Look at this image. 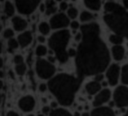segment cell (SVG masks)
I'll return each instance as SVG.
<instances>
[{
    "instance_id": "3957f363",
    "label": "cell",
    "mask_w": 128,
    "mask_h": 116,
    "mask_svg": "<svg viewBox=\"0 0 128 116\" xmlns=\"http://www.w3.org/2000/svg\"><path fill=\"white\" fill-rule=\"evenodd\" d=\"M104 23L110 30L128 39V9L110 0L104 5Z\"/></svg>"
},
{
    "instance_id": "4316f807",
    "label": "cell",
    "mask_w": 128,
    "mask_h": 116,
    "mask_svg": "<svg viewBox=\"0 0 128 116\" xmlns=\"http://www.w3.org/2000/svg\"><path fill=\"white\" fill-rule=\"evenodd\" d=\"M16 72L18 75H24L26 72V65L24 64H20V65H16Z\"/></svg>"
},
{
    "instance_id": "7c38bea8",
    "label": "cell",
    "mask_w": 128,
    "mask_h": 116,
    "mask_svg": "<svg viewBox=\"0 0 128 116\" xmlns=\"http://www.w3.org/2000/svg\"><path fill=\"white\" fill-rule=\"evenodd\" d=\"M17 41L19 43V45L21 47H26L28 46L32 41V35L30 31H25L22 33L21 35H18L17 37Z\"/></svg>"
},
{
    "instance_id": "484cf974",
    "label": "cell",
    "mask_w": 128,
    "mask_h": 116,
    "mask_svg": "<svg viewBox=\"0 0 128 116\" xmlns=\"http://www.w3.org/2000/svg\"><path fill=\"white\" fill-rule=\"evenodd\" d=\"M47 52H48V50H47L46 46H44V45H42V44L38 45V46L36 47V49H35V53H36L37 56L45 55L46 53H47Z\"/></svg>"
},
{
    "instance_id": "8d00e7d4",
    "label": "cell",
    "mask_w": 128,
    "mask_h": 116,
    "mask_svg": "<svg viewBox=\"0 0 128 116\" xmlns=\"http://www.w3.org/2000/svg\"><path fill=\"white\" fill-rule=\"evenodd\" d=\"M95 80L96 81H98V82H100V81H102L103 80V75L101 74H96V77H95Z\"/></svg>"
},
{
    "instance_id": "7dc6e473",
    "label": "cell",
    "mask_w": 128,
    "mask_h": 116,
    "mask_svg": "<svg viewBox=\"0 0 128 116\" xmlns=\"http://www.w3.org/2000/svg\"><path fill=\"white\" fill-rule=\"evenodd\" d=\"M3 85H4V84H3V82H2V80H0V89H2Z\"/></svg>"
},
{
    "instance_id": "f5cc1de1",
    "label": "cell",
    "mask_w": 128,
    "mask_h": 116,
    "mask_svg": "<svg viewBox=\"0 0 128 116\" xmlns=\"http://www.w3.org/2000/svg\"><path fill=\"white\" fill-rule=\"evenodd\" d=\"M124 116H128V111H126V114H124Z\"/></svg>"
},
{
    "instance_id": "74e56055",
    "label": "cell",
    "mask_w": 128,
    "mask_h": 116,
    "mask_svg": "<svg viewBox=\"0 0 128 116\" xmlns=\"http://www.w3.org/2000/svg\"><path fill=\"white\" fill-rule=\"evenodd\" d=\"M39 7H40V11L44 13L45 12V3H41L39 5Z\"/></svg>"
},
{
    "instance_id": "681fc988",
    "label": "cell",
    "mask_w": 128,
    "mask_h": 116,
    "mask_svg": "<svg viewBox=\"0 0 128 116\" xmlns=\"http://www.w3.org/2000/svg\"><path fill=\"white\" fill-rule=\"evenodd\" d=\"M82 116H89V114L88 113V112H85V113L82 114Z\"/></svg>"
},
{
    "instance_id": "c3c4849f",
    "label": "cell",
    "mask_w": 128,
    "mask_h": 116,
    "mask_svg": "<svg viewBox=\"0 0 128 116\" xmlns=\"http://www.w3.org/2000/svg\"><path fill=\"white\" fill-rule=\"evenodd\" d=\"M2 52V43L0 42V53Z\"/></svg>"
},
{
    "instance_id": "d6986e66",
    "label": "cell",
    "mask_w": 128,
    "mask_h": 116,
    "mask_svg": "<svg viewBox=\"0 0 128 116\" xmlns=\"http://www.w3.org/2000/svg\"><path fill=\"white\" fill-rule=\"evenodd\" d=\"M80 21L83 23H89L90 21H92L94 19V16L92 13L88 11H83L81 12V14L80 16Z\"/></svg>"
},
{
    "instance_id": "8fae6325",
    "label": "cell",
    "mask_w": 128,
    "mask_h": 116,
    "mask_svg": "<svg viewBox=\"0 0 128 116\" xmlns=\"http://www.w3.org/2000/svg\"><path fill=\"white\" fill-rule=\"evenodd\" d=\"M110 95H111V93H110V91L108 90V89H105V90L99 92L98 94H96V96L94 99V102H93L94 106H100L103 103L106 102L109 100Z\"/></svg>"
},
{
    "instance_id": "6da1fadb",
    "label": "cell",
    "mask_w": 128,
    "mask_h": 116,
    "mask_svg": "<svg viewBox=\"0 0 128 116\" xmlns=\"http://www.w3.org/2000/svg\"><path fill=\"white\" fill-rule=\"evenodd\" d=\"M82 39L76 54V67L80 79L100 74L109 63V53L100 37V28L96 23H86L80 26Z\"/></svg>"
},
{
    "instance_id": "11a10c76",
    "label": "cell",
    "mask_w": 128,
    "mask_h": 116,
    "mask_svg": "<svg viewBox=\"0 0 128 116\" xmlns=\"http://www.w3.org/2000/svg\"><path fill=\"white\" fill-rule=\"evenodd\" d=\"M71 1H72V2H75V1H77V0H71Z\"/></svg>"
},
{
    "instance_id": "d4e9b609",
    "label": "cell",
    "mask_w": 128,
    "mask_h": 116,
    "mask_svg": "<svg viewBox=\"0 0 128 116\" xmlns=\"http://www.w3.org/2000/svg\"><path fill=\"white\" fill-rule=\"evenodd\" d=\"M78 15V9L74 7H70L68 9H67V16H69L70 19H75Z\"/></svg>"
},
{
    "instance_id": "44dd1931",
    "label": "cell",
    "mask_w": 128,
    "mask_h": 116,
    "mask_svg": "<svg viewBox=\"0 0 128 116\" xmlns=\"http://www.w3.org/2000/svg\"><path fill=\"white\" fill-rule=\"evenodd\" d=\"M7 45H8V49H7V51L12 53L13 52H14V50H16V49L18 48L19 43H18V41H17V40L12 37V38H10V39L8 40Z\"/></svg>"
},
{
    "instance_id": "ba28073f",
    "label": "cell",
    "mask_w": 128,
    "mask_h": 116,
    "mask_svg": "<svg viewBox=\"0 0 128 116\" xmlns=\"http://www.w3.org/2000/svg\"><path fill=\"white\" fill-rule=\"evenodd\" d=\"M114 103L117 107H124L128 105V88L119 86L114 93Z\"/></svg>"
},
{
    "instance_id": "e0dca14e",
    "label": "cell",
    "mask_w": 128,
    "mask_h": 116,
    "mask_svg": "<svg viewBox=\"0 0 128 116\" xmlns=\"http://www.w3.org/2000/svg\"><path fill=\"white\" fill-rule=\"evenodd\" d=\"M57 11V5L56 0H46L45 1V15L46 16H52L54 15Z\"/></svg>"
},
{
    "instance_id": "9a60e30c",
    "label": "cell",
    "mask_w": 128,
    "mask_h": 116,
    "mask_svg": "<svg viewBox=\"0 0 128 116\" xmlns=\"http://www.w3.org/2000/svg\"><path fill=\"white\" fill-rule=\"evenodd\" d=\"M112 54L116 61L123 60L124 57V48L121 44H114L112 47Z\"/></svg>"
},
{
    "instance_id": "9c48e42d",
    "label": "cell",
    "mask_w": 128,
    "mask_h": 116,
    "mask_svg": "<svg viewBox=\"0 0 128 116\" xmlns=\"http://www.w3.org/2000/svg\"><path fill=\"white\" fill-rule=\"evenodd\" d=\"M18 104L22 111H25V112L31 111L35 106L34 98L32 97V96H31V95L24 96L23 98H21L20 100H19Z\"/></svg>"
},
{
    "instance_id": "f1b7e54d",
    "label": "cell",
    "mask_w": 128,
    "mask_h": 116,
    "mask_svg": "<svg viewBox=\"0 0 128 116\" xmlns=\"http://www.w3.org/2000/svg\"><path fill=\"white\" fill-rule=\"evenodd\" d=\"M14 31L12 30V29H10V28L6 29L5 32H4V37L6 38V39H10V38H12V37L14 36Z\"/></svg>"
},
{
    "instance_id": "603a6c76",
    "label": "cell",
    "mask_w": 128,
    "mask_h": 116,
    "mask_svg": "<svg viewBox=\"0 0 128 116\" xmlns=\"http://www.w3.org/2000/svg\"><path fill=\"white\" fill-rule=\"evenodd\" d=\"M5 14L6 15V16H12L14 14V7L13 6L11 2L6 1L5 4Z\"/></svg>"
},
{
    "instance_id": "e575fe53",
    "label": "cell",
    "mask_w": 128,
    "mask_h": 116,
    "mask_svg": "<svg viewBox=\"0 0 128 116\" xmlns=\"http://www.w3.org/2000/svg\"><path fill=\"white\" fill-rule=\"evenodd\" d=\"M39 90L41 91V92H45V91L47 90V85H46L45 84H41L39 85Z\"/></svg>"
},
{
    "instance_id": "f35d334b",
    "label": "cell",
    "mask_w": 128,
    "mask_h": 116,
    "mask_svg": "<svg viewBox=\"0 0 128 116\" xmlns=\"http://www.w3.org/2000/svg\"><path fill=\"white\" fill-rule=\"evenodd\" d=\"M6 116H19V114L14 111H10L6 113Z\"/></svg>"
},
{
    "instance_id": "680465c9",
    "label": "cell",
    "mask_w": 128,
    "mask_h": 116,
    "mask_svg": "<svg viewBox=\"0 0 128 116\" xmlns=\"http://www.w3.org/2000/svg\"><path fill=\"white\" fill-rule=\"evenodd\" d=\"M0 1H1V2H2V1H4V0H0Z\"/></svg>"
},
{
    "instance_id": "1f68e13d",
    "label": "cell",
    "mask_w": 128,
    "mask_h": 116,
    "mask_svg": "<svg viewBox=\"0 0 128 116\" xmlns=\"http://www.w3.org/2000/svg\"><path fill=\"white\" fill-rule=\"evenodd\" d=\"M70 27H71L72 30H77V29H78V28L80 27V23H78V21H75V20H73L72 22H70Z\"/></svg>"
},
{
    "instance_id": "91938a15",
    "label": "cell",
    "mask_w": 128,
    "mask_h": 116,
    "mask_svg": "<svg viewBox=\"0 0 128 116\" xmlns=\"http://www.w3.org/2000/svg\"><path fill=\"white\" fill-rule=\"evenodd\" d=\"M38 116H44V115H38Z\"/></svg>"
},
{
    "instance_id": "8992f818",
    "label": "cell",
    "mask_w": 128,
    "mask_h": 116,
    "mask_svg": "<svg viewBox=\"0 0 128 116\" xmlns=\"http://www.w3.org/2000/svg\"><path fill=\"white\" fill-rule=\"evenodd\" d=\"M17 11L22 15L29 16L36 10L41 0H14Z\"/></svg>"
},
{
    "instance_id": "4fadbf2b",
    "label": "cell",
    "mask_w": 128,
    "mask_h": 116,
    "mask_svg": "<svg viewBox=\"0 0 128 116\" xmlns=\"http://www.w3.org/2000/svg\"><path fill=\"white\" fill-rule=\"evenodd\" d=\"M12 24L14 26V29L16 31H24V29H26L28 24L27 21L24 20V18L20 17V16H14L12 18Z\"/></svg>"
},
{
    "instance_id": "db71d44e",
    "label": "cell",
    "mask_w": 128,
    "mask_h": 116,
    "mask_svg": "<svg viewBox=\"0 0 128 116\" xmlns=\"http://www.w3.org/2000/svg\"><path fill=\"white\" fill-rule=\"evenodd\" d=\"M27 116H34V114H29V115H27Z\"/></svg>"
},
{
    "instance_id": "7a4b0ae2",
    "label": "cell",
    "mask_w": 128,
    "mask_h": 116,
    "mask_svg": "<svg viewBox=\"0 0 128 116\" xmlns=\"http://www.w3.org/2000/svg\"><path fill=\"white\" fill-rule=\"evenodd\" d=\"M82 80L78 76L60 74L52 78L48 83L50 93L63 106H70L73 102L75 93L78 90Z\"/></svg>"
},
{
    "instance_id": "d6a6232c",
    "label": "cell",
    "mask_w": 128,
    "mask_h": 116,
    "mask_svg": "<svg viewBox=\"0 0 128 116\" xmlns=\"http://www.w3.org/2000/svg\"><path fill=\"white\" fill-rule=\"evenodd\" d=\"M68 54H69V56H70V57H73V56H76V54H77V51H76L75 49L70 48L68 50Z\"/></svg>"
},
{
    "instance_id": "816d5d0a",
    "label": "cell",
    "mask_w": 128,
    "mask_h": 116,
    "mask_svg": "<svg viewBox=\"0 0 128 116\" xmlns=\"http://www.w3.org/2000/svg\"><path fill=\"white\" fill-rule=\"evenodd\" d=\"M2 31V25H0V32Z\"/></svg>"
},
{
    "instance_id": "836d02e7",
    "label": "cell",
    "mask_w": 128,
    "mask_h": 116,
    "mask_svg": "<svg viewBox=\"0 0 128 116\" xmlns=\"http://www.w3.org/2000/svg\"><path fill=\"white\" fill-rule=\"evenodd\" d=\"M81 39H82V33L81 32L77 33V34L75 35V40L77 41V42H80Z\"/></svg>"
},
{
    "instance_id": "ac0fdd59",
    "label": "cell",
    "mask_w": 128,
    "mask_h": 116,
    "mask_svg": "<svg viewBox=\"0 0 128 116\" xmlns=\"http://www.w3.org/2000/svg\"><path fill=\"white\" fill-rule=\"evenodd\" d=\"M100 88L101 84L98 81L89 82L88 84H86V91H87V93L88 94H95L100 90Z\"/></svg>"
},
{
    "instance_id": "f546056e",
    "label": "cell",
    "mask_w": 128,
    "mask_h": 116,
    "mask_svg": "<svg viewBox=\"0 0 128 116\" xmlns=\"http://www.w3.org/2000/svg\"><path fill=\"white\" fill-rule=\"evenodd\" d=\"M60 11H66L68 8H69V4L67 3V1H64V0H62L60 3Z\"/></svg>"
},
{
    "instance_id": "9f6ffc18",
    "label": "cell",
    "mask_w": 128,
    "mask_h": 116,
    "mask_svg": "<svg viewBox=\"0 0 128 116\" xmlns=\"http://www.w3.org/2000/svg\"><path fill=\"white\" fill-rule=\"evenodd\" d=\"M0 102H1V95H0Z\"/></svg>"
},
{
    "instance_id": "ffe728a7",
    "label": "cell",
    "mask_w": 128,
    "mask_h": 116,
    "mask_svg": "<svg viewBox=\"0 0 128 116\" xmlns=\"http://www.w3.org/2000/svg\"><path fill=\"white\" fill-rule=\"evenodd\" d=\"M109 41L114 44H121L124 42V37L122 35H118V34L114 33L112 35H110Z\"/></svg>"
},
{
    "instance_id": "5b68a950",
    "label": "cell",
    "mask_w": 128,
    "mask_h": 116,
    "mask_svg": "<svg viewBox=\"0 0 128 116\" xmlns=\"http://www.w3.org/2000/svg\"><path fill=\"white\" fill-rule=\"evenodd\" d=\"M36 73L38 76L42 79H49L53 76V74L56 72V68L49 61H46L44 59H38L36 62Z\"/></svg>"
},
{
    "instance_id": "5bb4252c",
    "label": "cell",
    "mask_w": 128,
    "mask_h": 116,
    "mask_svg": "<svg viewBox=\"0 0 128 116\" xmlns=\"http://www.w3.org/2000/svg\"><path fill=\"white\" fill-rule=\"evenodd\" d=\"M91 116H116L112 109L108 107H98L93 110L91 112Z\"/></svg>"
},
{
    "instance_id": "6f0895ef",
    "label": "cell",
    "mask_w": 128,
    "mask_h": 116,
    "mask_svg": "<svg viewBox=\"0 0 128 116\" xmlns=\"http://www.w3.org/2000/svg\"><path fill=\"white\" fill-rule=\"evenodd\" d=\"M56 1H62V0H56Z\"/></svg>"
},
{
    "instance_id": "b9f144b4",
    "label": "cell",
    "mask_w": 128,
    "mask_h": 116,
    "mask_svg": "<svg viewBox=\"0 0 128 116\" xmlns=\"http://www.w3.org/2000/svg\"><path fill=\"white\" fill-rule=\"evenodd\" d=\"M55 60H56V59H55V58L53 57V56H52V55H50V56H49V57H48V61H49V62H50V63H52V64L54 63Z\"/></svg>"
},
{
    "instance_id": "60d3db41",
    "label": "cell",
    "mask_w": 128,
    "mask_h": 116,
    "mask_svg": "<svg viewBox=\"0 0 128 116\" xmlns=\"http://www.w3.org/2000/svg\"><path fill=\"white\" fill-rule=\"evenodd\" d=\"M122 3H123V7L126 8V9H128V0H122Z\"/></svg>"
},
{
    "instance_id": "f6af8a7d",
    "label": "cell",
    "mask_w": 128,
    "mask_h": 116,
    "mask_svg": "<svg viewBox=\"0 0 128 116\" xmlns=\"http://www.w3.org/2000/svg\"><path fill=\"white\" fill-rule=\"evenodd\" d=\"M4 75H5V74H4V72H3V71H0V78H3Z\"/></svg>"
},
{
    "instance_id": "ab89813d",
    "label": "cell",
    "mask_w": 128,
    "mask_h": 116,
    "mask_svg": "<svg viewBox=\"0 0 128 116\" xmlns=\"http://www.w3.org/2000/svg\"><path fill=\"white\" fill-rule=\"evenodd\" d=\"M42 112H44V114H47L50 112V108H49L48 106H44V108H42Z\"/></svg>"
},
{
    "instance_id": "6125c7cd",
    "label": "cell",
    "mask_w": 128,
    "mask_h": 116,
    "mask_svg": "<svg viewBox=\"0 0 128 116\" xmlns=\"http://www.w3.org/2000/svg\"><path fill=\"white\" fill-rule=\"evenodd\" d=\"M108 1H110V0H108Z\"/></svg>"
},
{
    "instance_id": "f907efd6",
    "label": "cell",
    "mask_w": 128,
    "mask_h": 116,
    "mask_svg": "<svg viewBox=\"0 0 128 116\" xmlns=\"http://www.w3.org/2000/svg\"><path fill=\"white\" fill-rule=\"evenodd\" d=\"M75 116H80V113H78V112H76V113H75Z\"/></svg>"
},
{
    "instance_id": "2e32d148",
    "label": "cell",
    "mask_w": 128,
    "mask_h": 116,
    "mask_svg": "<svg viewBox=\"0 0 128 116\" xmlns=\"http://www.w3.org/2000/svg\"><path fill=\"white\" fill-rule=\"evenodd\" d=\"M85 7L92 11H98L102 7L101 0H83Z\"/></svg>"
},
{
    "instance_id": "52a82bcc",
    "label": "cell",
    "mask_w": 128,
    "mask_h": 116,
    "mask_svg": "<svg viewBox=\"0 0 128 116\" xmlns=\"http://www.w3.org/2000/svg\"><path fill=\"white\" fill-rule=\"evenodd\" d=\"M70 25V17L64 13H55L50 19V26L52 29H63Z\"/></svg>"
},
{
    "instance_id": "4dcf8cb0",
    "label": "cell",
    "mask_w": 128,
    "mask_h": 116,
    "mask_svg": "<svg viewBox=\"0 0 128 116\" xmlns=\"http://www.w3.org/2000/svg\"><path fill=\"white\" fill-rule=\"evenodd\" d=\"M14 62L16 65H20V64H23L24 63V58L22 55L20 54H17V55L14 56Z\"/></svg>"
},
{
    "instance_id": "bcb514c9",
    "label": "cell",
    "mask_w": 128,
    "mask_h": 116,
    "mask_svg": "<svg viewBox=\"0 0 128 116\" xmlns=\"http://www.w3.org/2000/svg\"><path fill=\"white\" fill-rule=\"evenodd\" d=\"M3 66V60H2V58L0 57V68H2Z\"/></svg>"
},
{
    "instance_id": "30bf717a",
    "label": "cell",
    "mask_w": 128,
    "mask_h": 116,
    "mask_svg": "<svg viewBox=\"0 0 128 116\" xmlns=\"http://www.w3.org/2000/svg\"><path fill=\"white\" fill-rule=\"evenodd\" d=\"M120 68L117 65H112L106 72V77L110 85H116L118 82Z\"/></svg>"
},
{
    "instance_id": "cb8c5ba5",
    "label": "cell",
    "mask_w": 128,
    "mask_h": 116,
    "mask_svg": "<svg viewBox=\"0 0 128 116\" xmlns=\"http://www.w3.org/2000/svg\"><path fill=\"white\" fill-rule=\"evenodd\" d=\"M50 116H72L69 111L64 109H55L50 112Z\"/></svg>"
},
{
    "instance_id": "94428289",
    "label": "cell",
    "mask_w": 128,
    "mask_h": 116,
    "mask_svg": "<svg viewBox=\"0 0 128 116\" xmlns=\"http://www.w3.org/2000/svg\"><path fill=\"white\" fill-rule=\"evenodd\" d=\"M64 1H68V0H64Z\"/></svg>"
},
{
    "instance_id": "7402d4cb",
    "label": "cell",
    "mask_w": 128,
    "mask_h": 116,
    "mask_svg": "<svg viewBox=\"0 0 128 116\" xmlns=\"http://www.w3.org/2000/svg\"><path fill=\"white\" fill-rule=\"evenodd\" d=\"M38 29H39V32L41 33L42 35H48L49 33H50V24L46 23V22H42V23L39 25V27H38Z\"/></svg>"
},
{
    "instance_id": "ee69618b",
    "label": "cell",
    "mask_w": 128,
    "mask_h": 116,
    "mask_svg": "<svg viewBox=\"0 0 128 116\" xmlns=\"http://www.w3.org/2000/svg\"><path fill=\"white\" fill-rule=\"evenodd\" d=\"M50 105H52V108H56V107H57V102H52Z\"/></svg>"
},
{
    "instance_id": "7bdbcfd3",
    "label": "cell",
    "mask_w": 128,
    "mask_h": 116,
    "mask_svg": "<svg viewBox=\"0 0 128 116\" xmlns=\"http://www.w3.org/2000/svg\"><path fill=\"white\" fill-rule=\"evenodd\" d=\"M8 74L11 76L12 79H14V73H13V71H9V72H8Z\"/></svg>"
},
{
    "instance_id": "83f0119b",
    "label": "cell",
    "mask_w": 128,
    "mask_h": 116,
    "mask_svg": "<svg viewBox=\"0 0 128 116\" xmlns=\"http://www.w3.org/2000/svg\"><path fill=\"white\" fill-rule=\"evenodd\" d=\"M122 81L128 84V65H126L122 69Z\"/></svg>"
},
{
    "instance_id": "277c9868",
    "label": "cell",
    "mask_w": 128,
    "mask_h": 116,
    "mask_svg": "<svg viewBox=\"0 0 128 116\" xmlns=\"http://www.w3.org/2000/svg\"><path fill=\"white\" fill-rule=\"evenodd\" d=\"M70 39V33L67 29H60L53 33L49 38V46L55 53L60 63H66L69 59L67 45Z\"/></svg>"
},
{
    "instance_id": "d590c367",
    "label": "cell",
    "mask_w": 128,
    "mask_h": 116,
    "mask_svg": "<svg viewBox=\"0 0 128 116\" xmlns=\"http://www.w3.org/2000/svg\"><path fill=\"white\" fill-rule=\"evenodd\" d=\"M37 40H38V42H39V43H41V44H44V43L45 42V37L44 36V35H39V36L37 37Z\"/></svg>"
}]
</instances>
